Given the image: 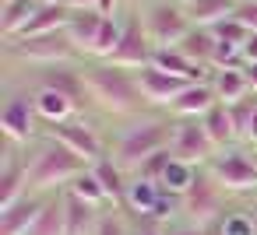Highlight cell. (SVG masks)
<instances>
[{
  "mask_svg": "<svg viewBox=\"0 0 257 235\" xmlns=\"http://www.w3.org/2000/svg\"><path fill=\"white\" fill-rule=\"evenodd\" d=\"M169 151H173L176 158L197 165V168H204V165L218 154L215 144H211V137L204 134L201 120H176V130H173V144H169Z\"/></svg>",
  "mask_w": 257,
  "mask_h": 235,
  "instance_id": "cell-12",
  "label": "cell"
},
{
  "mask_svg": "<svg viewBox=\"0 0 257 235\" xmlns=\"http://www.w3.org/2000/svg\"><path fill=\"white\" fill-rule=\"evenodd\" d=\"M250 158H253V165H257V148H250Z\"/></svg>",
  "mask_w": 257,
  "mask_h": 235,
  "instance_id": "cell-43",
  "label": "cell"
},
{
  "mask_svg": "<svg viewBox=\"0 0 257 235\" xmlns=\"http://www.w3.org/2000/svg\"><path fill=\"white\" fill-rule=\"evenodd\" d=\"M173 130H176V120L169 112H145V116H134L127 123L116 126V134L109 137V158L127 172L134 176L152 154L159 151H169L173 144Z\"/></svg>",
  "mask_w": 257,
  "mask_h": 235,
  "instance_id": "cell-2",
  "label": "cell"
},
{
  "mask_svg": "<svg viewBox=\"0 0 257 235\" xmlns=\"http://www.w3.org/2000/svg\"><path fill=\"white\" fill-rule=\"evenodd\" d=\"M120 14H123V11H120ZM120 14H106L102 32H99V42H95V50H92V60H109V56L116 53L120 32H123V18H120Z\"/></svg>",
  "mask_w": 257,
  "mask_h": 235,
  "instance_id": "cell-31",
  "label": "cell"
},
{
  "mask_svg": "<svg viewBox=\"0 0 257 235\" xmlns=\"http://www.w3.org/2000/svg\"><path fill=\"white\" fill-rule=\"evenodd\" d=\"M197 165H190V162H183V158H169V165H166V172H162V190H169V193H176V196H183L190 186H194V179H197Z\"/></svg>",
  "mask_w": 257,
  "mask_h": 235,
  "instance_id": "cell-30",
  "label": "cell"
},
{
  "mask_svg": "<svg viewBox=\"0 0 257 235\" xmlns=\"http://www.w3.org/2000/svg\"><path fill=\"white\" fill-rule=\"evenodd\" d=\"M53 193H25L18 204L0 210V235H29L43 214V207L50 204Z\"/></svg>",
  "mask_w": 257,
  "mask_h": 235,
  "instance_id": "cell-14",
  "label": "cell"
},
{
  "mask_svg": "<svg viewBox=\"0 0 257 235\" xmlns=\"http://www.w3.org/2000/svg\"><path fill=\"white\" fill-rule=\"evenodd\" d=\"M176 4H187V0H176Z\"/></svg>",
  "mask_w": 257,
  "mask_h": 235,
  "instance_id": "cell-45",
  "label": "cell"
},
{
  "mask_svg": "<svg viewBox=\"0 0 257 235\" xmlns=\"http://www.w3.org/2000/svg\"><path fill=\"white\" fill-rule=\"evenodd\" d=\"M64 210H67V235H92L99 224V214H102L67 190H64Z\"/></svg>",
  "mask_w": 257,
  "mask_h": 235,
  "instance_id": "cell-26",
  "label": "cell"
},
{
  "mask_svg": "<svg viewBox=\"0 0 257 235\" xmlns=\"http://www.w3.org/2000/svg\"><path fill=\"white\" fill-rule=\"evenodd\" d=\"M215 42H218V39H215V32H211V28H197V25H194V28L176 42V50H180L187 60H194L197 67H211Z\"/></svg>",
  "mask_w": 257,
  "mask_h": 235,
  "instance_id": "cell-25",
  "label": "cell"
},
{
  "mask_svg": "<svg viewBox=\"0 0 257 235\" xmlns=\"http://www.w3.org/2000/svg\"><path fill=\"white\" fill-rule=\"evenodd\" d=\"M204 168L229 196H257V165L250 158V148L236 144L229 151H218Z\"/></svg>",
  "mask_w": 257,
  "mask_h": 235,
  "instance_id": "cell-8",
  "label": "cell"
},
{
  "mask_svg": "<svg viewBox=\"0 0 257 235\" xmlns=\"http://www.w3.org/2000/svg\"><path fill=\"white\" fill-rule=\"evenodd\" d=\"M215 102H218V98H215L211 84H208V81H194V84H187V88L173 98L169 116H173V120H201Z\"/></svg>",
  "mask_w": 257,
  "mask_h": 235,
  "instance_id": "cell-15",
  "label": "cell"
},
{
  "mask_svg": "<svg viewBox=\"0 0 257 235\" xmlns=\"http://www.w3.org/2000/svg\"><path fill=\"white\" fill-rule=\"evenodd\" d=\"M201 126H204V134L211 137L215 151H229V148L239 144V140H236V130H232V120H229V109H225L222 102H215V106L201 116Z\"/></svg>",
  "mask_w": 257,
  "mask_h": 235,
  "instance_id": "cell-22",
  "label": "cell"
},
{
  "mask_svg": "<svg viewBox=\"0 0 257 235\" xmlns=\"http://www.w3.org/2000/svg\"><path fill=\"white\" fill-rule=\"evenodd\" d=\"M229 200H232V196L215 182V176H211L208 168H201L197 179H194V186L183 193V218H180V221H187V224H201V228H211L225 210H232Z\"/></svg>",
  "mask_w": 257,
  "mask_h": 235,
  "instance_id": "cell-7",
  "label": "cell"
},
{
  "mask_svg": "<svg viewBox=\"0 0 257 235\" xmlns=\"http://www.w3.org/2000/svg\"><path fill=\"white\" fill-rule=\"evenodd\" d=\"M29 190V158L25 148H18L15 140H0V210L18 204Z\"/></svg>",
  "mask_w": 257,
  "mask_h": 235,
  "instance_id": "cell-11",
  "label": "cell"
},
{
  "mask_svg": "<svg viewBox=\"0 0 257 235\" xmlns=\"http://www.w3.org/2000/svg\"><path fill=\"white\" fill-rule=\"evenodd\" d=\"M92 235H134V228L127 224L123 210H102V214H99V224H95Z\"/></svg>",
  "mask_w": 257,
  "mask_h": 235,
  "instance_id": "cell-34",
  "label": "cell"
},
{
  "mask_svg": "<svg viewBox=\"0 0 257 235\" xmlns=\"http://www.w3.org/2000/svg\"><path fill=\"white\" fill-rule=\"evenodd\" d=\"M208 235H257V214H253V207H250V210H246V207L225 210V214L208 228Z\"/></svg>",
  "mask_w": 257,
  "mask_h": 235,
  "instance_id": "cell-27",
  "label": "cell"
},
{
  "mask_svg": "<svg viewBox=\"0 0 257 235\" xmlns=\"http://www.w3.org/2000/svg\"><path fill=\"white\" fill-rule=\"evenodd\" d=\"M4 88H8V98H4V106H0V137L15 140L18 148H29L43 134L32 88L18 84V81H4Z\"/></svg>",
  "mask_w": 257,
  "mask_h": 235,
  "instance_id": "cell-5",
  "label": "cell"
},
{
  "mask_svg": "<svg viewBox=\"0 0 257 235\" xmlns=\"http://www.w3.org/2000/svg\"><path fill=\"white\" fill-rule=\"evenodd\" d=\"M67 193H74L78 200H85L88 207H95V210H109L113 204H109V196H106V190H102V182L95 179V172L92 168H85L71 186H67Z\"/></svg>",
  "mask_w": 257,
  "mask_h": 235,
  "instance_id": "cell-29",
  "label": "cell"
},
{
  "mask_svg": "<svg viewBox=\"0 0 257 235\" xmlns=\"http://www.w3.org/2000/svg\"><path fill=\"white\" fill-rule=\"evenodd\" d=\"M187 84H190V81H180V78H173V74H166V70H159V67H152V64L138 70V88H141L145 102H148L152 109H159V112H169L173 98H176Z\"/></svg>",
  "mask_w": 257,
  "mask_h": 235,
  "instance_id": "cell-13",
  "label": "cell"
},
{
  "mask_svg": "<svg viewBox=\"0 0 257 235\" xmlns=\"http://www.w3.org/2000/svg\"><path fill=\"white\" fill-rule=\"evenodd\" d=\"M253 214H257V207H253Z\"/></svg>",
  "mask_w": 257,
  "mask_h": 235,
  "instance_id": "cell-46",
  "label": "cell"
},
{
  "mask_svg": "<svg viewBox=\"0 0 257 235\" xmlns=\"http://www.w3.org/2000/svg\"><path fill=\"white\" fill-rule=\"evenodd\" d=\"M159 196H162V182H148V179L131 176L123 210H127V214H134L138 221H148V218H152V210H155V204H159Z\"/></svg>",
  "mask_w": 257,
  "mask_h": 235,
  "instance_id": "cell-19",
  "label": "cell"
},
{
  "mask_svg": "<svg viewBox=\"0 0 257 235\" xmlns=\"http://www.w3.org/2000/svg\"><path fill=\"white\" fill-rule=\"evenodd\" d=\"M243 64H257V32H250V39L243 42Z\"/></svg>",
  "mask_w": 257,
  "mask_h": 235,
  "instance_id": "cell-39",
  "label": "cell"
},
{
  "mask_svg": "<svg viewBox=\"0 0 257 235\" xmlns=\"http://www.w3.org/2000/svg\"><path fill=\"white\" fill-rule=\"evenodd\" d=\"M123 32H120V46L116 53L106 60L113 67H123V70H141L152 64L155 56V42L148 39V28H145V18H141V4L138 0H131V4L123 8Z\"/></svg>",
  "mask_w": 257,
  "mask_h": 235,
  "instance_id": "cell-6",
  "label": "cell"
},
{
  "mask_svg": "<svg viewBox=\"0 0 257 235\" xmlns=\"http://www.w3.org/2000/svg\"><path fill=\"white\" fill-rule=\"evenodd\" d=\"M169 235H208V228H201V224H187V221H180V224H173V228H169Z\"/></svg>",
  "mask_w": 257,
  "mask_h": 235,
  "instance_id": "cell-38",
  "label": "cell"
},
{
  "mask_svg": "<svg viewBox=\"0 0 257 235\" xmlns=\"http://www.w3.org/2000/svg\"><path fill=\"white\" fill-rule=\"evenodd\" d=\"M169 158H173V151H159V154H152L134 176H138V179H148V182H162V172H166Z\"/></svg>",
  "mask_w": 257,
  "mask_h": 235,
  "instance_id": "cell-35",
  "label": "cell"
},
{
  "mask_svg": "<svg viewBox=\"0 0 257 235\" xmlns=\"http://www.w3.org/2000/svg\"><path fill=\"white\" fill-rule=\"evenodd\" d=\"M29 235H67V210H64V190L50 196V204L43 207L36 228Z\"/></svg>",
  "mask_w": 257,
  "mask_h": 235,
  "instance_id": "cell-28",
  "label": "cell"
},
{
  "mask_svg": "<svg viewBox=\"0 0 257 235\" xmlns=\"http://www.w3.org/2000/svg\"><path fill=\"white\" fill-rule=\"evenodd\" d=\"M138 4H141V18H145V28H148V39L155 42V50L176 46L194 28L183 4H176V0H138Z\"/></svg>",
  "mask_w": 257,
  "mask_h": 235,
  "instance_id": "cell-10",
  "label": "cell"
},
{
  "mask_svg": "<svg viewBox=\"0 0 257 235\" xmlns=\"http://www.w3.org/2000/svg\"><path fill=\"white\" fill-rule=\"evenodd\" d=\"M236 18L246 25V32H257V0H239V4H236Z\"/></svg>",
  "mask_w": 257,
  "mask_h": 235,
  "instance_id": "cell-36",
  "label": "cell"
},
{
  "mask_svg": "<svg viewBox=\"0 0 257 235\" xmlns=\"http://www.w3.org/2000/svg\"><path fill=\"white\" fill-rule=\"evenodd\" d=\"M81 70H85L88 112H95L102 120H116V123L152 112V106L145 102V95L138 88V70H123L106 60H85Z\"/></svg>",
  "mask_w": 257,
  "mask_h": 235,
  "instance_id": "cell-1",
  "label": "cell"
},
{
  "mask_svg": "<svg viewBox=\"0 0 257 235\" xmlns=\"http://www.w3.org/2000/svg\"><path fill=\"white\" fill-rule=\"evenodd\" d=\"M208 84H211V92H215V98H218L222 106H232V102L253 95V92H250V81H246V74H243V67H239V70H211Z\"/></svg>",
  "mask_w": 257,
  "mask_h": 235,
  "instance_id": "cell-24",
  "label": "cell"
},
{
  "mask_svg": "<svg viewBox=\"0 0 257 235\" xmlns=\"http://www.w3.org/2000/svg\"><path fill=\"white\" fill-rule=\"evenodd\" d=\"M102 22H106L102 11H71L67 36H71V42L78 46V53H81L85 60H92V50H95V42H99Z\"/></svg>",
  "mask_w": 257,
  "mask_h": 235,
  "instance_id": "cell-16",
  "label": "cell"
},
{
  "mask_svg": "<svg viewBox=\"0 0 257 235\" xmlns=\"http://www.w3.org/2000/svg\"><path fill=\"white\" fill-rule=\"evenodd\" d=\"M243 148H257V109H253V116H250V126H246V140H243Z\"/></svg>",
  "mask_w": 257,
  "mask_h": 235,
  "instance_id": "cell-41",
  "label": "cell"
},
{
  "mask_svg": "<svg viewBox=\"0 0 257 235\" xmlns=\"http://www.w3.org/2000/svg\"><path fill=\"white\" fill-rule=\"evenodd\" d=\"M92 172H95V179L102 182V190H106V196H109V204H113V210H123V200H127V182H131V176L106 154L102 162H95L92 165Z\"/></svg>",
  "mask_w": 257,
  "mask_h": 235,
  "instance_id": "cell-21",
  "label": "cell"
},
{
  "mask_svg": "<svg viewBox=\"0 0 257 235\" xmlns=\"http://www.w3.org/2000/svg\"><path fill=\"white\" fill-rule=\"evenodd\" d=\"M225 109H229L232 130H236V140L243 144V140H246V126H250V116H253V109H257V95H246V98H239V102H232V106H225Z\"/></svg>",
  "mask_w": 257,
  "mask_h": 235,
  "instance_id": "cell-32",
  "label": "cell"
},
{
  "mask_svg": "<svg viewBox=\"0 0 257 235\" xmlns=\"http://www.w3.org/2000/svg\"><path fill=\"white\" fill-rule=\"evenodd\" d=\"M243 74H246V81H250V92L257 95V64H243Z\"/></svg>",
  "mask_w": 257,
  "mask_h": 235,
  "instance_id": "cell-42",
  "label": "cell"
},
{
  "mask_svg": "<svg viewBox=\"0 0 257 235\" xmlns=\"http://www.w3.org/2000/svg\"><path fill=\"white\" fill-rule=\"evenodd\" d=\"M85 56L71 42L67 28L32 39H8L4 42V64L8 67H57V64H81Z\"/></svg>",
  "mask_w": 257,
  "mask_h": 235,
  "instance_id": "cell-4",
  "label": "cell"
},
{
  "mask_svg": "<svg viewBox=\"0 0 257 235\" xmlns=\"http://www.w3.org/2000/svg\"><path fill=\"white\" fill-rule=\"evenodd\" d=\"M43 4H64V0H43Z\"/></svg>",
  "mask_w": 257,
  "mask_h": 235,
  "instance_id": "cell-44",
  "label": "cell"
},
{
  "mask_svg": "<svg viewBox=\"0 0 257 235\" xmlns=\"http://www.w3.org/2000/svg\"><path fill=\"white\" fill-rule=\"evenodd\" d=\"M43 0H0V39H15L22 36V28L32 22V14L39 11Z\"/></svg>",
  "mask_w": 257,
  "mask_h": 235,
  "instance_id": "cell-20",
  "label": "cell"
},
{
  "mask_svg": "<svg viewBox=\"0 0 257 235\" xmlns=\"http://www.w3.org/2000/svg\"><path fill=\"white\" fill-rule=\"evenodd\" d=\"M134 235H169V228L166 224H155V221H138Z\"/></svg>",
  "mask_w": 257,
  "mask_h": 235,
  "instance_id": "cell-37",
  "label": "cell"
},
{
  "mask_svg": "<svg viewBox=\"0 0 257 235\" xmlns=\"http://www.w3.org/2000/svg\"><path fill=\"white\" fill-rule=\"evenodd\" d=\"M71 11H99V0H64Z\"/></svg>",
  "mask_w": 257,
  "mask_h": 235,
  "instance_id": "cell-40",
  "label": "cell"
},
{
  "mask_svg": "<svg viewBox=\"0 0 257 235\" xmlns=\"http://www.w3.org/2000/svg\"><path fill=\"white\" fill-rule=\"evenodd\" d=\"M236 4H239V0H187L183 11H187L190 25H197V28H211V25H218L222 18L236 14Z\"/></svg>",
  "mask_w": 257,
  "mask_h": 235,
  "instance_id": "cell-23",
  "label": "cell"
},
{
  "mask_svg": "<svg viewBox=\"0 0 257 235\" xmlns=\"http://www.w3.org/2000/svg\"><path fill=\"white\" fill-rule=\"evenodd\" d=\"M211 32H215V39H218V42H232V46H243V42L250 39L246 25H243L236 14H229V18H222L218 25H211Z\"/></svg>",
  "mask_w": 257,
  "mask_h": 235,
  "instance_id": "cell-33",
  "label": "cell"
},
{
  "mask_svg": "<svg viewBox=\"0 0 257 235\" xmlns=\"http://www.w3.org/2000/svg\"><path fill=\"white\" fill-rule=\"evenodd\" d=\"M25 158H29V190L32 193H60L85 168H92L85 158H78L67 144H60L50 134H39L25 148Z\"/></svg>",
  "mask_w": 257,
  "mask_h": 235,
  "instance_id": "cell-3",
  "label": "cell"
},
{
  "mask_svg": "<svg viewBox=\"0 0 257 235\" xmlns=\"http://www.w3.org/2000/svg\"><path fill=\"white\" fill-rule=\"evenodd\" d=\"M43 134H50V137H57L60 144H67V148H71L78 158H85L88 165H95V162H102V158L109 154V140L102 137L99 123L88 120L85 112H81V116H71V120H64V123H53V126H43Z\"/></svg>",
  "mask_w": 257,
  "mask_h": 235,
  "instance_id": "cell-9",
  "label": "cell"
},
{
  "mask_svg": "<svg viewBox=\"0 0 257 235\" xmlns=\"http://www.w3.org/2000/svg\"><path fill=\"white\" fill-rule=\"evenodd\" d=\"M32 98H36V112H39L43 126H53V123H64L71 116H81V109L67 95H60L53 88H32Z\"/></svg>",
  "mask_w": 257,
  "mask_h": 235,
  "instance_id": "cell-18",
  "label": "cell"
},
{
  "mask_svg": "<svg viewBox=\"0 0 257 235\" xmlns=\"http://www.w3.org/2000/svg\"><path fill=\"white\" fill-rule=\"evenodd\" d=\"M152 67H159V70H166V74H173V78H180V81H190V84L211 78V67H197V64L187 60L176 46H162V50H155Z\"/></svg>",
  "mask_w": 257,
  "mask_h": 235,
  "instance_id": "cell-17",
  "label": "cell"
}]
</instances>
